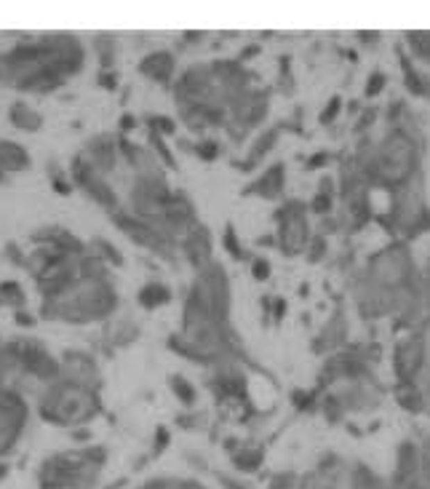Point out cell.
Returning a JSON list of instances; mask_svg holds the SVG:
<instances>
[{"mask_svg":"<svg viewBox=\"0 0 430 489\" xmlns=\"http://www.w3.org/2000/svg\"><path fill=\"white\" fill-rule=\"evenodd\" d=\"M0 163H8V169H22L24 166V153L14 144H3L0 147Z\"/></svg>","mask_w":430,"mask_h":489,"instance_id":"cell-1","label":"cell"}]
</instances>
